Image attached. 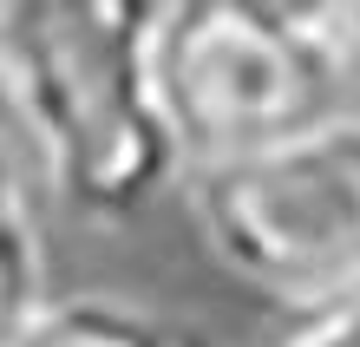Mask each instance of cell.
Returning <instances> with one entry per match:
<instances>
[{
	"mask_svg": "<svg viewBox=\"0 0 360 347\" xmlns=\"http://www.w3.org/2000/svg\"><path fill=\"white\" fill-rule=\"evenodd\" d=\"M177 0H0L13 118L53 190L92 223H124L177 177L184 138L164 99Z\"/></svg>",
	"mask_w": 360,
	"mask_h": 347,
	"instance_id": "1",
	"label": "cell"
},
{
	"mask_svg": "<svg viewBox=\"0 0 360 347\" xmlns=\"http://www.w3.org/2000/svg\"><path fill=\"white\" fill-rule=\"evenodd\" d=\"M341 39L275 0H177L164 27V99L190 164L236 158L341 112Z\"/></svg>",
	"mask_w": 360,
	"mask_h": 347,
	"instance_id": "2",
	"label": "cell"
},
{
	"mask_svg": "<svg viewBox=\"0 0 360 347\" xmlns=\"http://www.w3.org/2000/svg\"><path fill=\"white\" fill-rule=\"evenodd\" d=\"M210 255L282 301H321L360 275V118L334 112L295 138L197 164Z\"/></svg>",
	"mask_w": 360,
	"mask_h": 347,
	"instance_id": "3",
	"label": "cell"
},
{
	"mask_svg": "<svg viewBox=\"0 0 360 347\" xmlns=\"http://www.w3.org/2000/svg\"><path fill=\"white\" fill-rule=\"evenodd\" d=\"M39 301V229L20 190V170L0 158V347H20Z\"/></svg>",
	"mask_w": 360,
	"mask_h": 347,
	"instance_id": "4",
	"label": "cell"
},
{
	"mask_svg": "<svg viewBox=\"0 0 360 347\" xmlns=\"http://www.w3.org/2000/svg\"><path fill=\"white\" fill-rule=\"evenodd\" d=\"M20 347H184V341L112 295H72V301H46Z\"/></svg>",
	"mask_w": 360,
	"mask_h": 347,
	"instance_id": "5",
	"label": "cell"
},
{
	"mask_svg": "<svg viewBox=\"0 0 360 347\" xmlns=\"http://www.w3.org/2000/svg\"><path fill=\"white\" fill-rule=\"evenodd\" d=\"M282 347H360V275L321 301H302V321L282 334Z\"/></svg>",
	"mask_w": 360,
	"mask_h": 347,
	"instance_id": "6",
	"label": "cell"
},
{
	"mask_svg": "<svg viewBox=\"0 0 360 347\" xmlns=\"http://www.w3.org/2000/svg\"><path fill=\"white\" fill-rule=\"evenodd\" d=\"M314 13H321V27L341 39V53L360 59V0H321Z\"/></svg>",
	"mask_w": 360,
	"mask_h": 347,
	"instance_id": "7",
	"label": "cell"
},
{
	"mask_svg": "<svg viewBox=\"0 0 360 347\" xmlns=\"http://www.w3.org/2000/svg\"><path fill=\"white\" fill-rule=\"evenodd\" d=\"M13 118V85H7V66H0V125Z\"/></svg>",
	"mask_w": 360,
	"mask_h": 347,
	"instance_id": "8",
	"label": "cell"
}]
</instances>
